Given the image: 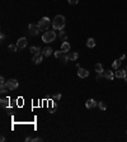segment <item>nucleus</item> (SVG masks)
Listing matches in <instances>:
<instances>
[{"label": "nucleus", "instance_id": "nucleus-7", "mask_svg": "<svg viewBox=\"0 0 127 142\" xmlns=\"http://www.w3.org/2000/svg\"><path fill=\"white\" fill-rule=\"evenodd\" d=\"M78 76H79V77H81V79H85V77H88V76H89V71H88V70H85V69H81V67H79V71H78Z\"/></svg>", "mask_w": 127, "mask_h": 142}, {"label": "nucleus", "instance_id": "nucleus-16", "mask_svg": "<svg viewBox=\"0 0 127 142\" xmlns=\"http://www.w3.org/2000/svg\"><path fill=\"white\" fill-rule=\"evenodd\" d=\"M95 71H97L98 74H103V72H104L103 65H102V64H97V65H95Z\"/></svg>", "mask_w": 127, "mask_h": 142}, {"label": "nucleus", "instance_id": "nucleus-8", "mask_svg": "<svg viewBox=\"0 0 127 142\" xmlns=\"http://www.w3.org/2000/svg\"><path fill=\"white\" fill-rule=\"evenodd\" d=\"M42 58H43V55H42V53H37V55H33L32 61L35 62L36 65H38V64H41V62H42Z\"/></svg>", "mask_w": 127, "mask_h": 142}, {"label": "nucleus", "instance_id": "nucleus-29", "mask_svg": "<svg viewBox=\"0 0 127 142\" xmlns=\"http://www.w3.org/2000/svg\"><path fill=\"white\" fill-rule=\"evenodd\" d=\"M102 76H103V74H97V80H99Z\"/></svg>", "mask_w": 127, "mask_h": 142}, {"label": "nucleus", "instance_id": "nucleus-32", "mask_svg": "<svg viewBox=\"0 0 127 142\" xmlns=\"http://www.w3.org/2000/svg\"><path fill=\"white\" fill-rule=\"evenodd\" d=\"M0 141H1V142H4V141H5V137H4V136H1V138H0Z\"/></svg>", "mask_w": 127, "mask_h": 142}, {"label": "nucleus", "instance_id": "nucleus-28", "mask_svg": "<svg viewBox=\"0 0 127 142\" xmlns=\"http://www.w3.org/2000/svg\"><path fill=\"white\" fill-rule=\"evenodd\" d=\"M33 142H42V138H33Z\"/></svg>", "mask_w": 127, "mask_h": 142}, {"label": "nucleus", "instance_id": "nucleus-1", "mask_svg": "<svg viewBox=\"0 0 127 142\" xmlns=\"http://www.w3.org/2000/svg\"><path fill=\"white\" fill-rule=\"evenodd\" d=\"M66 22H65V17L64 15H56L52 20V27L55 31H62Z\"/></svg>", "mask_w": 127, "mask_h": 142}, {"label": "nucleus", "instance_id": "nucleus-22", "mask_svg": "<svg viewBox=\"0 0 127 142\" xmlns=\"http://www.w3.org/2000/svg\"><path fill=\"white\" fill-rule=\"evenodd\" d=\"M52 99H54L55 102H58V100L61 99V94L58 93V94H56V95H54V98H52Z\"/></svg>", "mask_w": 127, "mask_h": 142}, {"label": "nucleus", "instance_id": "nucleus-33", "mask_svg": "<svg viewBox=\"0 0 127 142\" xmlns=\"http://www.w3.org/2000/svg\"><path fill=\"white\" fill-rule=\"evenodd\" d=\"M125 81H127V74H126V76H125Z\"/></svg>", "mask_w": 127, "mask_h": 142}, {"label": "nucleus", "instance_id": "nucleus-11", "mask_svg": "<svg viewBox=\"0 0 127 142\" xmlns=\"http://www.w3.org/2000/svg\"><path fill=\"white\" fill-rule=\"evenodd\" d=\"M116 77H118V79H125V76H126V71L125 70H118L117 69V71H116Z\"/></svg>", "mask_w": 127, "mask_h": 142}, {"label": "nucleus", "instance_id": "nucleus-4", "mask_svg": "<svg viewBox=\"0 0 127 142\" xmlns=\"http://www.w3.org/2000/svg\"><path fill=\"white\" fill-rule=\"evenodd\" d=\"M5 85H7V88H8L9 90H15L18 88V85H19V83H18L15 79H9Z\"/></svg>", "mask_w": 127, "mask_h": 142}, {"label": "nucleus", "instance_id": "nucleus-34", "mask_svg": "<svg viewBox=\"0 0 127 142\" xmlns=\"http://www.w3.org/2000/svg\"><path fill=\"white\" fill-rule=\"evenodd\" d=\"M125 71H126V74H127V66H126V69H125Z\"/></svg>", "mask_w": 127, "mask_h": 142}, {"label": "nucleus", "instance_id": "nucleus-30", "mask_svg": "<svg viewBox=\"0 0 127 142\" xmlns=\"http://www.w3.org/2000/svg\"><path fill=\"white\" fill-rule=\"evenodd\" d=\"M31 141H33V138H31V137H27L26 138V142H31Z\"/></svg>", "mask_w": 127, "mask_h": 142}, {"label": "nucleus", "instance_id": "nucleus-15", "mask_svg": "<svg viewBox=\"0 0 127 142\" xmlns=\"http://www.w3.org/2000/svg\"><path fill=\"white\" fill-rule=\"evenodd\" d=\"M29 51H31V53H33V55H37V53L41 52V48H39V47H36V46H32L29 48Z\"/></svg>", "mask_w": 127, "mask_h": 142}, {"label": "nucleus", "instance_id": "nucleus-23", "mask_svg": "<svg viewBox=\"0 0 127 142\" xmlns=\"http://www.w3.org/2000/svg\"><path fill=\"white\" fill-rule=\"evenodd\" d=\"M7 90H8L7 85H1V89H0V93H7Z\"/></svg>", "mask_w": 127, "mask_h": 142}, {"label": "nucleus", "instance_id": "nucleus-20", "mask_svg": "<svg viewBox=\"0 0 127 142\" xmlns=\"http://www.w3.org/2000/svg\"><path fill=\"white\" fill-rule=\"evenodd\" d=\"M98 107H99V109H102V110H106V109H107V105H106V103H103V102H99Z\"/></svg>", "mask_w": 127, "mask_h": 142}, {"label": "nucleus", "instance_id": "nucleus-26", "mask_svg": "<svg viewBox=\"0 0 127 142\" xmlns=\"http://www.w3.org/2000/svg\"><path fill=\"white\" fill-rule=\"evenodd\" d=\"M67 1H69V4H71V5H75V4H78L79 0H67Z\"/></svg>", "mask_w": 127, "mask_h": 142}, {"label": "nucleus", "instance_id": "nucleus-21", "mask_svg": "<svg viewBox=\"0 0 127 142\" xmlns=\"http://www.w3.org/2000/svg\"><path fill=\"white\" fill-rule=\"evenodd\" d=\"M17 48H18L17 45H10V46H9V51H10V52H15V51H17Z\"/></svg>", "mask_w": 127, "mask_h": 142}, {"label": "nucleus", "instance_id": "nucleus-27", "mask_svg": "<svg viewBox=\"0 0 127 142\" xmlns=\"http://www.w3.org/2000/svg\"><path fill=\"white\" fill-rule=\"evenodd\" d=\"M60 36H61V38H64V39H66V37H65V33L62 32V31H60Z\"/></svg>", "mask_w": 127, "mask_h": 142}, {"label": "nucleus", "instance_id": "nucleus-5", "mask_svg": "<svg viewBox=\"0 0 127 142\" xmlns=\"http://www.w3.org/2000/svg\"><path fill=\"white\" fill-rule=\"evenodd\" d=\"M28 29H29V33L32 34V36H38L39 31H41V29H39V27H38V24L36 26V24H32V23L28 26Z\"/></svg>", "mask_w": 127, "mask_h": 142}, {"label": "nucleus", "instance_id": "nucleus-17", "mask_svg": "<svg viewBox=\"0 0 127 142\" xmlns=\"http://www.w3.org/2000/svg\"><path fill=\"white\" fill-rule=\"evenodd\" d=\"M0 105H1V108H8L9 107V100L8 99H1L0 100Z\"/></svg>", "mask_w": 127, "mask_h": 142}, {"label": "nucleus", "instance_id": "nucleus-19", "mask_svg": "<svg viewBox=\"0 0 127 142\" xmlns=\"http://www.w3.org/2000/svg\"><path fill=\"white\" fill-rule=\"evenodd\" d=\"M67 57H69V60L75 61V60L79 58V55H78V53H69V55H67Z\"/></svg>", "mask_w": 127, "mask_h": 142}, {"label": "nucleus", "instance_id": "nucleus-2", "mask_svg": "<svg viewBox=\"0 0 127 142\" xmlns=\"http://www.w3.org/2000/svg\"><path fill=\"white\" fill-rule=\"evenodd\" d=\"M55 39H56V32H55V31H46L42 36V41L46 43L54 42Z\"/></svg>", "mask_w": 127, "mask_h": 142}, {"label": "nucleus", "instance_id": "nucleus-13", "mask_svg": "<svg viewBox=\"0 0 127 142\" xmlns=\"http://www.w3.org/2000/svg\"><path fill=\"white\" fill-rule=\"evenodd\" d=\"M51 53H52V48H50V47H46V48H43V51H42V55L46 56V57H48Z\"/></svg>", "mask_w": 127, "mask_h": 142}, {"label": "nucleus", "instance_id": "nucleus-24", "mask_svg": "<svg viewBox=\"0 0 127 142\" xmlns=\"http://www.w3.org/2000/svg\"><path fill=\"white\" fill-rule=\"evenodd\" d=\"M61 55H62V51H61V50H60V51H56V52H55V56H56L57 58H60Z\"/></svg>", "mask_w": 127, "mask_h": 142}, {"label": "nucleus", "instance_id": "nucleus-14", "mask_svg": "<svg viewBox=\"0 0 127 142\" xmlns=\"http://www.w3.org/2000/svg\"><path fill=\"white\" fill-rule=\"evenodd\" d=\"M86 46H88L89 48L95 47V41H94V38H88V41H86Z\"/></svg>", "mask_w": 127, "mask_h": 142}, {"label": "nucleus", "instance_id": "nucleus-6", "mask_svg": "<svg viewBox=\"0 0 127 142\" xmlns=\"http://www.w3.org/2000/svg\"><path fill=\"white\" fill-rule=\"evenodd\" d=\"M26 46H27V38H26V37H22V38L18 39V42H17V47H18L19 50L24 48Z\"/></svg>", "mask_w": 127, "mask_h": 142}, {"label": "nucleus", "instance_id": "nucleus-12", "mask_svg": "<svg viewBox=\"0 0 127 142\" xmlns=\"http://www.w3.org/2000/svg\"><path fill=\"white\" fill-rule=\"evenodd\" d=\"M103 76L106 77V79H108V80H113V77H114V75H113V71H104L103 72Z\"/></svg>", "mask_w": 127, "mask_h": 142}, {"label": "nucleus", "instance_id": "nucleus-10", "mask_svg": "<svg viewBox=\"0 0 127 142\" xmlns=\"http://www.w3.org/2000/svg\"><path fill=\"white\" fill-rule=\"evenodd\" d=\"M61 51H62L64 53H67V52L70 51V45H69V42H66V41H65L62 45H61Z\"/></svg>", "mask_w": 127, "mask_h": 142}, {"label": "nucleus", "instance_id": "nucleus-3", "mask_svg": "<svg viewBox=\"0 0 127 142\" xmlns=\"http://www.w3.org/2000/svg\"><path fill=\"white\" fill-rule=\"evenodd\" d=\"M50 24H51V22H50V19L47 17H43L42 19L38 22V27H39V29H41V31H47Z\"/></svg>", "mask_w": 127, "mask_h": 142}, {"label": "nucleus", "instance_id": "nucleus-25", "mask_svg": "<svg viewBox=\"0 0 127 142\" xmlns=\"http://www.w3.org/2000/svg\"><path fill=\"white\" fill-rule=\"evenodd\" d=\"M5 84H7V81H5L4 76H1V77H0V85H5Z\"/></svg>", "mask_w": 127, "mask_h": 142}, {"label": "nucleus", "instance_id": "nucleus-18", "mask_svg": "<svg viewBox=\"0 0 127 142\" xmlns=\"http://www.w3.org/2000/svg\"><path fill=\"white\" fill-rule=\"evenodd\" d=\"M121 62H122V60H116V61H114L113 62V64H112V67L114 69V70H117V69H118L119 67V66H121Z\"/></svg>", "mask_w": 127, "mask_h": 142}, {"label": "nucleus", "instance_id": "nucleus-31", "mask_svg": "<svg viewBox=\"0 0 127 142\" xmlns=\"http://www.w3.org/2000/svg\"><path fill=\"white\" fill-rule=\"evenodd\" d=\"M0 38H1V41H4V39H5V34H4V33H1V36H0Z\"/></svg>", "mask_w": 127, "mask_h": 142}, {"label": "nucleus", "instance_id": "nucleus-9", "mask_svg": "<svg viewBox=\"0 0 127 142\" xmlns=\"http://www.w3.org/2000/svg\"><path fill=\"white\" fill-rule=\"evenodd\" d=\"M98 104H97V102H95L94 99H89V100H86V103H85V107L88 109H92V108H95Z\"/></svg>", "mask_w": 127, "mask_h": 142}]
</instances>
